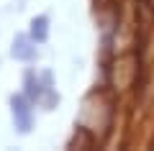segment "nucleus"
I'll list each match as a JSON object with an SVG mask.
<instances>
[{
  "label": "nucleus",
  "instance_id": "nucleus-1",
  "mask_svg": "<svg viewBox=\"0 0 154 151\" xmlns=\"http://www.w3.org/2000/svg\"><path fill=\"white\" fill-rule=\"evenodd\" d=\"M11 110H13V120H16V128L21 133H28L33 123V115H31V100L28 95H13L11 97Z\"/></svg>",
  "mask_w": 154,
  "mask_h": 151
},
{
  "label": "nucleus",
  "instance_id": "nucleus-2",
  "mask_svg": "<svg viewBox=\"0 0 154 151\" xmlns=\"http://www.w3.org/2000/svg\"><path fill=\"white\" fill-rule=\"evenodd\" d=\"M31 41H33L31 36H18L16 41H13L11 54L16 56V59H21V62H31L33 56H36V46H31Z\"/></svg>",
  "mask_w": 154,
  "mask_h": 151
},
{
  "label": "nucleus",
  "instance_id": "nucleus-3",
  "mask_svg": "<svg viewBox=\"0 0 154 151\" xmlns=\"http://www.w3.org/2000/svg\"><path fill=\"white\" fill-rule=\"evenodd\" d=\"M49 90H51L49 85L41 87V82H38V77L33 74V72H28V74H26V95H28V100H31V103H41V100H44V95H46Z\"/></svg>",
  "mask_w": 154,
  "mask_h": 151
},
{
  "label": "nucleus",
  "instance_id": "nucleus-4",
  "mask_svg": "<svg viewBox=\"0 0 154 151\" xmlns=\"http://www.w3.org/2000/svg\"><path fill=\"white\" fill-rule=\"evenodd\" d=\"M28 36L33 38V44H44L46 38H49V18H46V16H36L31 21V31H28Z\"/></svg>",
  "mask_w": 154,
  "mask_h": 151
},
{
  "label": "nucleus",
  "instance_id": "nucleus-5",
  "mask_svg": "<svg viewBox=\"0 0 154 151\" xmlns=\"http://www.w3.org/2000/svg\"><path fill=\"white\" fill-rule=\"evenodd\" d=\"M93 143H95V141H93V136H90V133H88L85 128H77L75 138L69 141V146H72V149H75V146H77V149H80V146H85V149H90Z\"/></svg>",
  "mask_w": 154,
  "mask_h": 151
}]
</instances>
